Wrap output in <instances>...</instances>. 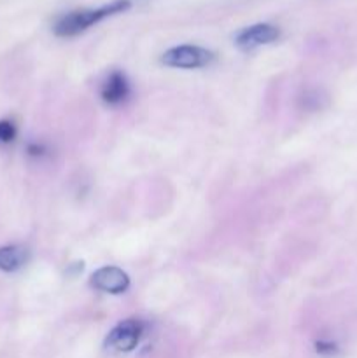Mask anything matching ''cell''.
<instances>
[{"label": "cell", "mask_w": 357, "mask_h": 358, "mask_svg": "<svg viewBox=\"0 0 357 358\" xmlns=\"http://www.w3.org/2000/svg\"><path fill=\"white\" fill-rule=\"evenodd\" d=\"M130 6H132L130 0H115V2L105 3V6L97 7V9L72 10V13L58 17L52 30H55V34L58 37H76V35L83 34V31H86L93 24L107 20V17L119 13H125V10L130 9Z\"/></svg>", "instance_id": "obj_1"}, {"label": "cell", "mask_w": 357, "mask_h": 358, "mask_svg": "<svg viewBox=\"0 0 357 358\" xmlns=\"http://www.w3.org/2000/svg\"><path fill=\"white\" fill-rule=\"evenodd\" d=\"M214 59V52L200 45H177L161 56V62L167 66H174V69H200V66H206Z\"/></svg>", "instance_id": "obj_2"}, {"label": "cell", "mask_w": 357, "mask_h": 358, "mask_svg": "<svg viewBox=\"0 0 357 358\" xmlns=\"http://www.w3.org/2000/svg\"><path fill=\"white\" fill-rule=\"evenodd\" d=\"M142 334H144L142 322L136 320V318H128V320L118 324L111 332H108L105 346H107L111 352L128 353L136 348Z\"/></svg>", "instance_id": "obj_3"}, {"label": "cell", "mask_w": 357, "mask_h": 358, "mask_svg": "<svg viewBox=\"0 0 357 358\" xmlns=\"http://www.w3.org/2000/svg\"><path fill=\"white\" fill-rule=\"evenodd\" d=\"M279 28L273 27V24L258 23L238 31L237 37H234V44H237L241 51H252V49L259 48V45L272 44L273 41L279 38Z\"/></svg>", "instance_id": "obj_4"}, {"label": "cell", "mask_w": 357, "mask_h": 358, "mask_svg": "<svg viewBox=\"0 0 357 358\" xmlns=\"http://www.w3.org/2000/svg\"><path fill=\"white\" fill-rule=\"evenodd\" d=\"M91 285L100 292L122 294L130 287V276L115 266L100 268L91 275Z\"/></svg>", "instance_id": "obj_5"}, {"label": "cell", "mask_w": 357, "mask_h": 358, "mask_svg": "<svg viewBox=\"0 0 357 358\" xmlns=\"http://www.w3.org/2000/svg\"><path fill=\"white\" fill-rule=\"evenodd\" d=\"M100 96L107 105H119L126 101V98L130 96V83L121 70L108 73L100 87Z\"/></svg>", "instance_id": "obj_6"}, {"label": "cell", "mask_w": 357, "mask_h": 358, "mask_svg": "<svg viewBox=\"0 0 357 358\" xmlns=\"http://www.w3.org/2000/svg\"><path fill=\"white\" fill-rule=\"evenodd\" d=\"M28 261V250L20 245L0 247V269L6 273H14L23 268Z\"/></svg>", "instance_id": "obj_7"}, {"label": "cell", "mask_w": 357, "mask_h": 358, "mask_svg": "<svg viewBox=\"0 0 357 358\" xmlns=\"http://www.w3.org/2000/svg\"><path fill=\"white\" fill-rule=\"evenodd\" d=\"M18 135V128L10 119H2L0 121V143L14 142Z\"/></svg>", "instance_id": "obj_8"}, {"label": "cell", "mask_w": 357, "mask_h": 358, "mask_svg": "<svg viewBox=\"0 0 357 358\" xmlns=\"http://www.w3.org/2000/svg\"><path fill=\"white\" fill-rule=\"evenodd\" d=\"M317 352H318V353H324V355H331V353L336 352V346L332 345V343L318 341V343H317Z\"/></svg>", "instance_id": "obj_9"}]
</instances>
